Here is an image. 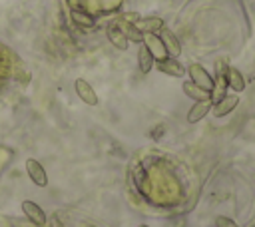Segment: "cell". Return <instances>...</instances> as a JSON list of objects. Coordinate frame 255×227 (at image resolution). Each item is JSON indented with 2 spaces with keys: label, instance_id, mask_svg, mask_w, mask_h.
Here are the masks:
<instances>
[{
  "label": "cell",
  "instance_id": "cell-1",
  "mask_svg": "<svg viewBox=\"0 0 255 227\" xmlns=\"http://www.w3.org/2000/svg\"><path fill=\"white\" fill-rule=\"evenodd\" d=\"M187 74H189V82H193L195 86L203 88L205 92L211 94V92L215 90V82H213V78L207 74V70H205L203 66L191 64V66H187Z\"/></svg>",
  "mask_w": 255,
  "mask_h": 227
},
{
  "label": "cell",
  "instance_id": "cell-2",
  "mask_svg": "<svg viewBox=\"0 0 255 227\" xmlns=\"http://www.w3.org/2000/svg\"><path fill=\"white\" fill-rule=\"evenodd\" d=\"M24 165H26V173L32 179L34 185H38V187H46L48 185V173H46V169H44V165L40 161L30 157V159H26Z\"/></svg>",
  "mask_w": 255,
  "mask_h": 227
},
{
  "label": "cell",
  "instance_id": "cell-3",
  "mask_svg": "<svg viewBox=\"0 0 255 227\" xmlns=\"http://www.w3.org/2000/svg\"><path fill=\"white\" fill-rule=\"evenodd\" d=\"M22 211H24V215L30 219V223H34V225H38V227H44V225H46V213H44V209H42L38 203L30 201V199H24V201H22Z\"/></svg>",
  "mask_w": 255,
  "mask_h": 227
},
{
  "label": "cell",
  "instance_id": "cell-4",
  "mask_svg": "<svg viewBox=\"0 0 255 227\" xmlns=\"http://www.w3.org/2000/svg\"><path fill=\"white\" fill-rule=\"evenodd\" d=\"M159 40H161V44H163V48H165V52L171 56V58H177L179 54H181V44H179V40H177V36L169 30V28H161L159 30Z\"/></svg>",
  "mask_w": 255,
  "mask_h": 227
},
{
  "label": "cell",
  "instance_id": "cell-5",
  "mask_svg": "<svg viewBox=\"0 0 255 227\" xmlns=\"http://www.w3.org/2000/svg\"><path fill=\"white\" fill-rule=\"evenodd\" d=\"M74 88H76L78 98H80L84 104H88V106H96V104H98V94H96V90H94L92 84H88L84 78H78V80L74 82Z\"/></svg>",
  "mask_w": 255,
  "mask_h": 227
},
{
  "label": "cell",
  "instance_id": "cell-6",
  "mask_svg": "<svg viewBox=\"0 0 255 227\" xmlns=\"http://www.w3.org/2000/svg\"><path fill=\"white\" fill-rule=\"evenodd\" d=\"M157 70L161 74H167V76H173V78H183V74L187 72V68H183L175 58H161L155 62Z\"/></svg>",
  "mask_w": 255,
  "mask_h": 227
},
{
  "label": "cell",
  "instance_id": "cell-7",
  "mask_svg": "<svg viewBox=\"0 0 255 227\" xmlns=\"http://www.w3.org/2000/svg\"><path fill=\"white\" fill-rule=\"evenodd\" d=\"M237 104H239V98L237 96H223V98H219L213 106H211V110H213V115L215 117H223V115H227V114H231L235 108H237Z\"/></svg>",
  "mask_w": 255,
  "mask_h": 227
},
{
  "label": "cell",
  "instance_id": "cell-8",
  "mask_svg": "<svg viewBox=\"0 0 255 227\" xmlns=\"http://www.w3.org/2000/svg\"><path fill=\"white\" fill-rule=\"evenodd\" d=\"M223 80H225V84H227L231 90H235V92H243V90H245V78H243V74H241L237 68H233V66H227V68H225Z\"/></svg>",
  "mask_w": 255,
  "mask_h": 227
},
{
  "label": "cell",
  "instance_id": "cell-9",
  "mask_svg": "<svg viewBox=\"0 0 255 227\" xmlns=\"http://www.w3.org/2000/svg\"><path fill=\"white\" fill-rule=\"evenodd\" d=\"M211 106H213L211 100H199V102H195V104L191 106V110L187 112V121H189V123H197L199 119H203V117L209 114Z\"/></svg>",
  "mask_w": 255,
  "mask_h": 227
},
{
  "label": "cell",
  "instance_id": "cell-10",
  "mask_svg": "<svg viewBox=\"0 0 255 227\" xmlns=\"http://www.w3.org/2000/svg\"><path fill=\"white\" fill-rule=\"evenodd\" d=\"M141 42L149 48V52L153 54V58H155V60L167 58V52H165V48H163V44H161L159 36H153V34L149 32V34H143V40H141Z\"/></svg>",
  "mask_w": 255,
  "mask_h": 227
},
{
  "label": "cell",
  "instance_id": "cell-11",
  "mask_svg": "<svg viewBox=\"0 0 255 227\" xmlns=\"http://www.w3.org/2000/svg\"><path fill=\"white\" fill-rule=\"evenodd\" d=\"M153 64H155L153 54H151V52H149V48L141 42L139 52H137V68H139V72H141V74H147V72L153 68Z\"/></svg>",
  "mask_w": 255,
  "mask_h": 227
},
{
  "label": "cell",
  "instance_id": "cell-12",
  "mask_svg": "<svg viewBox=\"0 0 255 227\" xmlns=\"http://www.w3.org/2000/svg\"><path fill=\"white\" fill-rule=\"evenodd\" d=\"M133 24H135V28H137L139 32H143V34H149V32L153 34L155 30H161V28H163V20H161V18H141V20L137 18Z\"/></svg>",
  "mask_w": 255,
  "mask_h": 227
},
{
  "label": "cell",
  "instance_id": "cell-13",
  "mask_svg": "<svg viewBox=\"0 0 255 227\" xmlns=\"http://www.w3.org/2000/svg\"><path fill=\"white\" fill-rule=\"evenodd\" d=\"M108 38H110V42L116 46V48H120V50H128V38H126V34L120 30V26L118 24H112L110 28H108Z\"/></svg>",
  "mask_w": 255,
  "mask_h": 227
},
{
  "label": "cell",
  "instance_id": "cell-14",
  "mask_svg": "<svg viewBox=\"0 0 255 227\" xmlns=\"http://www.w3.org/2000/svg\"><path fill=\"white\" fill-rule=\"evenodd\" d=\"M183 94L187 96V98H191V100H211V94L209 92H205L203 88H199V86H195L193 82H183Z\"/></svg>",
  "mask_w": 255,
  "mask_h": 227
},
{
  "label": "cell",
  "instance_id": "cell-15",
  "mask_svg": "<svg viewBox=\"0 0 255 227\" xmlns=\"http://www.w3.org/2000/svg\"><path fill=\"white\" fill-rule=\"evenodd\" d=\"M118 26H120V30L126 34V38L128 40H133V42H141L143 40V32H139L137 28H135V24L133 22H126V20H120V22H116Z\"/></svg>",
  "mask_w": 255,
  "mask_h": 227
},
{
  "label": "cell",
  "instance_id": "cell-16",
  "mask_svg": "<svg viewBox=\"0 0 255 227\" xmlns=\"http://www.w3.org/2000/svg\"><path fill=\"white\" fill-rule=\"evenodd\" d=\"M72 20L82 24V26H94V20L88 16V14H82L80 10H72Z\"/></svg>",
  "mask_w": 255,
  "mask_h": 227
},
{
  "label": "cell",
  "instance_id": "cell-17",
  "mask_svg": "<svg viewBox=\"0 0 255 227\" xmlns=\"http://www.w3.org/2000/svg\"><path fill=\"white\" fill-rule=\"evenodd\" d=\"M215 227H239L231 217L225 215H215Z\"/></svg>",
  "mask_w": 255,
  "mask_h": 227
},
{
  "label": "cell",
  "instance_id": "cell-18",
  "mask_svg": "<svg viewBox=\"0 0 255 227\" xmlns=\"http://www.w3.org/2000/svg\"><path fill=\"white\" fill-rule=\"evenodd\" d=\"M137 227H149V225H145V223H141V225H137Z\"/></svg>",
  "mask_w": 255,
  "mask_h": 227
},
{
  "label": "cell",
  "instance_id": "cell-19",
  "mask_svg": "<svg viewBox=\"0 0 255 227\" xmlns=\"http://www.w3.org/2000/svg\"><path fill=\"white\" fill-rule=\"evenodd\" d=\"M88 227H96V225H88Z\"/></svg>",
  "mask_w": 255,
  "mask_h": 227
}]
</instances>
